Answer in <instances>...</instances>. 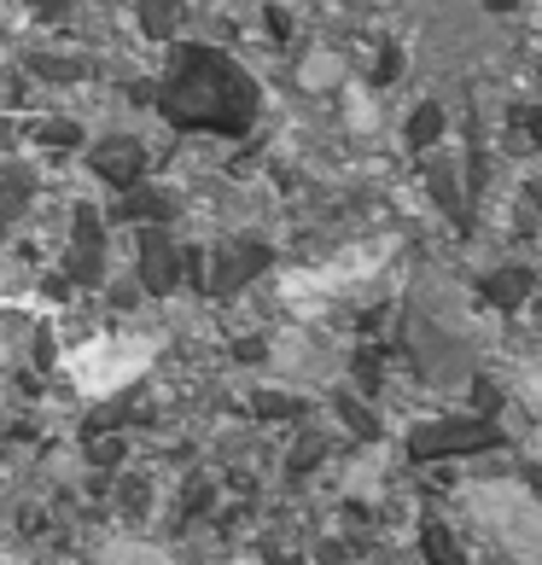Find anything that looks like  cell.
<instances>
[{"label": "cell", "instance_id": "cell-1", "mask_svg": "<svg viewBox=\"0 0 542 565\" xmlns=\"http://www.w3.org/2000/svg\"><path fill=\"white\" fill-rule=\"evenodd\" d=\"M170 117L204 129H245L252 122V82L216 53H181V76L170 88Z\"/></svg>", "mask_w": 542, "mask_h": 565}, {"label": "cell", "instance_id": "cell-2", "mask_svg": "<svg viewBox=\"0 0 542 565\" xmlns=\"http://www.w3.org/2000/svg\"><path fill=\"white\" fill-rule=\"evenodd\" d=\"M99 175L106 181H117V186H129L135 175H140V146H129V140H111V146H99Z\"/></svg>", "mask_w": 542, "mask_h": 565}, {"label": "cell", "instance_id": "cell-3", "mask_svg": "<svg viewBox=\"0 0 542 565\" xmlns=\"http://www.w3.org/2000/svg\"><path fill=\"white\" fill-rule=\"evenodd\" d=\"M146 280H152L158 291L176 280V250L163 245V239H152V245H146Z\"/></svg>", "mask_w": 542, "mask_h": 565}, {"label": "cell", "instance_id": "cell-4", "mask_svg": "<svg viewBox=\"0 0 542 565\" xmlns=\"http://www.w3.org/2000/svg\"><path fill=\"white\" fill-rule=\"evenodd\" d=\"M437 129H444V117H437V106H426L421 117H414V129H408V140H414V146H426V140H437Z\"/></svg>", "mask_w": 542, "mask_h": 565}, {"label": "cell", "instance_id": "cell-5", "mask_svg": "<svg viewBox=\"0 0 542 565\" xmlns=\"http://www.w3.org/2000/svg\"><path fill=\"white\" fill-rule=\"evenodd\" d=\"M519 291H525V275H496V280H490V298H496V303H513Z\"/></svg>", "mask_w": 542, "mask_h": 565}]
</instances>
